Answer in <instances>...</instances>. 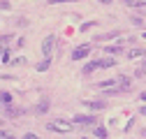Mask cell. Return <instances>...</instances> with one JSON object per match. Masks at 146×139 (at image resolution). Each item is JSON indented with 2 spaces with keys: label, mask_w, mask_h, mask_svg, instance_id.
Returning <instances> with one entry per match:
<instances>
[{
  "label": "cell",
  "mask_w": 146,
  "mask_h": 139,
  "mask_svg": "<svg viewBox=\"0 0 146 139\" xmlns=\"http://www.w3.org/2000/svg\"><path fill=\"white\" fill-rule=\"evenodd\" d=\"M0 125H5V123H3V120H0Z\"/></svg>",
  "instance_id": "28"
},
{
  "label": "cell",
  "mask_w": 146,
  "mask_h": 139,
  "mask_svg": "<svg viewBox=\"0 0 146 139\" xmlns=\"http://www.w3.org/2000/svg\"><path fill=\"white\" fill-rule=\"evenodd\" d=\"M23 139H40L37 134H33V132H28V134H23Z\"/></svg>",
  "instance_id": "22"
},
{
  "label": "cell",
  "mask_w": 146,
  "mask_h": 139,
  "mask_svg": "<svg viewBox=\"0 0 146 139\" xmlns=\"http://www.w3.org/2000/svg\"><path fill=\"white\" fill-rule=\"evenodd\" d=\"M12 40V35H3V37H0V46H3V44H7Z\"/></svg>",
  "instance_id": "18"
},
{
  "label": "cell",
  "mask_w": 146,
  "mask_h": 139,
  "mask_svg": "<svg viewBox=\"0 0 146 139\" xmlns=\"http://www.w3.org/2000/svg\"><path fill=\"white\" fill-rule=\"evenodd\" d=\"M0 9H9V0H0Z\"/></svg>",
  "instance_id": "19"
},
{
  "label": "cell",
  "mask_w": 146,
  "mask_h": 139,
  "mask_svg": "<svg viewBox=\"0 0 146 139\" xmlns=\"http://www.w3.org/2000/svg\"><path fill=\"white\" fill-rule=\"evenodd\" d=\"M46 128L53 130V132H70V130H72V125L67 123V120H51Z\"/></svg>",
  "instance_id": "2"
},
{
  "label": "cell",
  "mask_w": 146,
  "mask_h": 139,
  "mask_svg": "<svg viewBox=\"0 0 146 139\" xmlns=\"http://www.w3.org/2000/svg\"><path fill=\"white\" fill-rule=\"evenodd\" d=\"M44 111H49V102H46V100L37 104V114H44Z\"/></svg>",
  "instance_id": "13"
},
{
  "label": "cell",
  "mask_w": 146,
  "mask_h": 139,
  "mask_svg": "<svg viewBox=\"0 0 146 139\" xmlns=\"http://www.w3.org/2000/svg\"><path fill=\"white\" fill-rule=\"evenodd\" d=\"M86 107H88V109H93V111H100V109H104V102H100V100H98V102H95V100H88V102H86Z\"/></svg>",
  "instance_id": "8"
},
{
  "label": "cell",
  "mask_w": 146,
  "mask_h": 139,
  "mask_svg": "<svg viewBox=\"0 0 146 139\" xmlns=\"http://www.w3.org/2000/svg\"><path fill=\"white\" fill-rule=\"evenodd\" d=\"M100 3H104V5H109V3H111V0H100Z\"/></svg>",
  "instance_id": "26"
},
{
  "label": "cell",
  "mask_w": 146,
  "mask_h": 139,
  "mask_svg": "<svg viewBox=\"0 0 146 139\" xmlns=\"http://www.w3.org/2000/svg\"><path fill=\"white\" fill-rule=\"evenodd\" d=\"M88 51H90V46H88V44L77 46L74 51H72V60H81V58H86V56H88Z\"/></svg>",
  "instance_id": "3"
},
{
  "label": "cell",
  "mask_w": 146,
  "mask_h": 139,
  "mask_svg": "<svg viewBox=\"0 0 146 139\" xmlns=\"http://www.w3.org/2000/svg\"><path fill=\"white\" fill-rule=\"evenodd\" d=\"M49 65H51V58H44V60L37 65V70H40V72H44V70H49Z\"/></svg>",
  "instance_id": "12"
},
{
  "label": "cell",
  "mask_w": 146,
  "mask_h": 139,
  "mask_svg": "<svg viewBox=\"0 0 146 139\" xmlns=\"http://www.w3.org/2000/svg\"><path fill=\"white\" fill-rule=\"evenodd\" d=\"M141 54H144L141 49H132V51H130V54H127V56H130V58H139Z\"/></svg>",
  "instance_id": "15"
},
{
  "label": "cell",
  "mask_w": 146,
  "mask_h": 139,
  "mask_svg": "<svg viewBox=\"0 0 146 139\" xmlns=\"http://www.w3.org/2000/svg\"><path fill=\"white\" fill-rule=\"evenodd\" d=\"M93 26H95L93 21H88V23H84V26H81V30H88V28H93Z\"/></svg>",
  "instance_id": "21"
},
{
  "label": "cell",
  "mask_w": 146,
  "mask_h": 139,
  "mask_svg": "<svg viewBox=\"0 0 146 139\" xmlns=\"http://www.w3.org/2000/svg\"><path fill=\"white\" fill-rule=\"evenodd\" d=\"M121 51H123L121 46H107V54L109 56H116V54H121Z\"/></svg>",
  "instance_id": "14"
},
{
  "label": "cell",
  "mask_w": 146,
  "mask_h": 139,
  "mask_svg": "<svg viewBox=\"0 0 146 139\" xmlns=\"http://www.w3.org/2000/svg\"><path fill=\"white\" fill-rule=\"evenodd\" d=\"M95 134H98L100 139H104V137H107V130H104V128H95Z\"/></svg>",
  "instance_id": "16"
},
{
  "label": "cell",
  "mask_w": 146,
  "mask_h": 139,
  "mask_svg": "<svg viewBox=\"0 0 146 139\" xmlns=\"http://www.w3.org/2000/svg\"><path fill=\"white\" fill-rule=\"evenodd\" d=\"M0 102H3V104H9V102H12V95H9L7 91H3V93H0Z\"/></svg>",
  "instance_id": "11"
},
{
  "label": "cell",
  "mask_w": 146,
  "mask_h": 139,
  "mask_svg": "<svg viewBox=\"0 0 146 139\" xmlns=\"http://www.w3.org/2000/svg\"><path fill=\"white\" fill-rule=\"evenodd\" d=\"M0 58H3V63H7V60H9V54H7V49L3 51V54H0Z\"/></svg>",
  "instance_id": "20"
},
{
  "label": "cell",
  "mask_w": 146,
  "mask_h": 139,
  "mask_svg": "<svg viewBox=\"0 0 146 139\" xmlns=\"http://www.w3.org/2000/svg\"><path fill=\"white\" fill-rule=\"evenodd\" d=\"M116 65V60L111 58V56H107V58H100L98 60V67H114Z\"/></svg>",
  "instance_id": "7"
},
{
  "label": "cell",
  "mask_w": 146,
  "mask_h": 139,
  "mask_svg": "<svg viewBox=\"0 0 146 139\" xmlns=\"http://www.w3.org/2000/svg\"><path fill=\"white\" fill-rule=\"evenodd\" d=\"M111 86H116V79H109V81H100V83H98V88H102V91H109Z\"/></svg>",
  "instance_id": "9"
},
{
  "label": "cell",
  "mask_w": 146,
  "mask_h": 139,
  "mask_svg": "<svg viewBox=\"0 0 146 139\" xmlns=\"http://www.w3.org/2000/svg\"><path fill=\"white\" fill-rule=\"evenodd\" d=\"M144 37H146V32H144Z\"/></svg>",
  "instance_id": "29"
},
{
  "label": "cell",
  "mask_w": 146,
  "mask_h": 139,
  "mask_svg": "<svg viewBox=\"0 0 146 139\" xmlns=\"http://www.w3.org/2000/svg\"><path fill=\"white\" fill-rule=\"evenodd\" d=\"M74 123H77V125H93V123H95V118H93V116L77 114V116H74Z\"/></svg>",
  "instance_id": "5"
},
{
  "label": "cell",
  "mask_w": 146,
  "mask_h": 139,
  "mask_svg": "<svg viewBox=\"0 0 146 139\" xmlns=\"http://www.w3.org/2000/svg\"><path fill=\"white\" fill-rule=\"evenodd\" d=\"M0 139H14L12 134H3V137H0Z\"/></svg>",
  "instance_id": "24"
},
{
  "label": "cell",
  "mask_w": 146,
  "mask_h": 139,
  "mask_svg": "<svg viewBox=\"0 0 146 139\" xmlns=\"http://www.w3.org/2000/svg\"><path fill=\"white\" fill-rule=\"evenodd\" d=\"M53 44H56V35H46L44 42H42V54H44V58H51Z\"/></svg>",
  "instance_id": "1"
},
{
  "label": "cell",
  "mask_w": 146,
  "mask_h": 139,
  "mask_svg": "<svg viewBox=\"0 0 146 139\" xmlns=\"http://www.w3.org/2000/svg\"><path fill=\"white\" fill-rule=\"evenodd\" d=\"M60 3H77V0H49V5H60Z\"/></svg>",
  "instance_id": "17"
},
{
  "label": "cell",
  "mask_w": 146,
  "mask_h": 139,
  "mask_svg": "<svg viewBox=\"0 0 146 139\" xmlns=\"http://www.w3.org/2000/svg\"><path fill=\"white\" fill-rule=\"evenodd\" d=\"M3 111H5V116H9V118H16V116L23 114V109H16V107H12V104H3Z\"/></svg>",
  "instance_id": "4"
},
{
  "label": "cell",
  "mask_w": 146,
  "mask_h": 139,
  "mask_svg": "<svg viewBox=\"0 0 146 139\" xmlns=\"http://www.w3.org/2000/svg\"><path fill=\"white\" fill-rule=\"evenodd\" d=\"M135 7L137 9H146V3H135Z\"/></svg>",
  "instance_id": "23"
},
{
  "label": "cell",
  "mask_w": 146,
  "mask_h": 139,
  "mask_svg": "<svg viewBox=\"0 0 146 139\" xmlns=\"http://www.w3.org/2000/svg\"><path fill=\"white\" fill-rule=\"evenodd\" d=\"M116 88L130 91V79H127V77H116Z\"/></svg>",
  "instance_id": "6"
},
{
  "label": "cell",
  "mask_w": 146,
  "mask_h": 139,
  "mask_svg": "<svg viewBox=\"0 0 146 139\" xmlns=\"http://www.w3.org/2000/svg\"><path fill=\"white\" fill-rule=\"evenodd\" d=\"M93 70H98V60H90V63H88V65L84 67V74H90Z\"/></svg>",
  "instance_id": "10"
},
{
  "label": "cell",
  "mask_w": 146,
  "mask_h": 139,
  "mask_svg": "<svg viewBox=\"0 0 146 139\" xmlns=\"http://www.w3.org/2000/svg\"><path fill=\"white\" fill-rule=\"evenodd\" d=\"M125 3H127V5H135V3H137V0H125Z\"/></svg>",
  "instance_id": "25"
},
{
  "label": "cell",
  "mask_w": 146,
  "mask_h": 139,
  "mask_svg": "<svg viewBox=\"0 0 146 139\" xmlns=\"http://www.w3.org/2000/svg\"><path fill=\"white\" fill-rule=\"evenodd\" d=\"M141 114H144V116H146V107H141Z\"/></svg>",
  "instance_id": "27"
}]
</instances>
